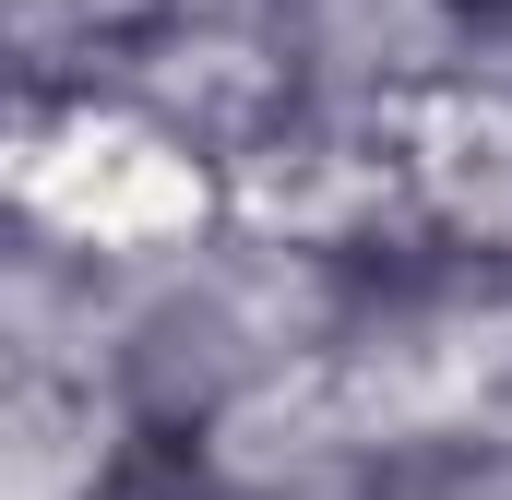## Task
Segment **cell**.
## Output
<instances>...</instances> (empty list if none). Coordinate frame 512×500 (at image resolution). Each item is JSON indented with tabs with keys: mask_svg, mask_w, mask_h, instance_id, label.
I'll return each mask as SVG.
<instances>
[{
	"mask_svg": "<svg viewBox=\"0 0 512 500\" xmlns=\"http://www.w3.org/2000/svg\"><path fill=\"white\" fill-rule=\"evenodd\" d=\"M84 500H215V477H203V429H155V417H131L120 453L96 465Z\"/></svg>",
	"mask_w": 512,
	"mask_h": 500,
	"instance_id": "2",
	"label": "cell"
},
{
	"mask_svg": "<svg viewBox=\"0 0 512 500\" xmlns=\"http://www.w3.org/2000/svg\"><path fill=\"white\" fill-rule=\"evenodd\" d=\"M227 381H239V346H227V322H215V310L167 298V310H143V322H131V346H120L131 417H155V429H215Z\"/></svg>",
	"mask_w": 512,
	"mask_h": 500,
	"instance_id": "1",
	"label": "cell"
},
{
	"mask_svg": "<svg viewBox=\"0 0 512 500\" xmlns=\"http://www.w3.org/2000/svg\"><path fill=\"white\" fill-rule=\"evenodd\" d=\"M453 12H512V0H453Z\"/></svg>",
	"mask_w": 512,
	"mask_h": 500,
	"instance_id": "3",
	"label": "cell"
}]
</instances>
